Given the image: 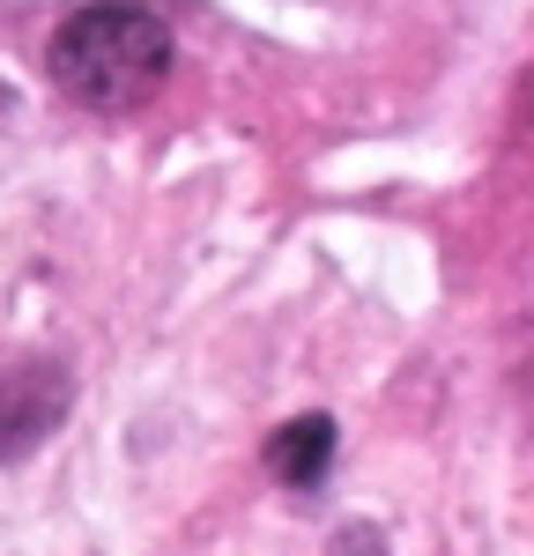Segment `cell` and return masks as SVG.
<instances>
[{
	"instance_id": "obj_1",
	"label": "cell",
	"mask_w": 534,
	"mask_h": 556,
	"mask_svg": "<svg viewBox=\"0 0 534 556\" xmlns=\"http://www.w3.org/2000/svg\"><path fill=\"white\" fill-rule=\"evenodd\" d=\"M52 89L82 112H134L171 75V23L141 0H89L52 30Z\"/></svg>"
},
{
	"instance_id": "obj_2",
	"label": "cell",
	"mask_w": 534,
	"mask_h": 556,
	"mask_svg": "<svg viewBox=\"0 0 534 556\" xmlns=\"http://www.w3.org/2000/svg\"><path fill=\"white\" fill-rule=\"evenodd\" d=\"M67 408H75V379H67L52 356L8 364V371H0V460L38 453L44 438L67 424Z\"/></svg>"
},
{
	"instance_id": "obj_3",
	"label": "cell",
	"mask_w": 534,
	"mask_h": 556,
	"mask_svg": "<svg viewBox=\"0 0 534 556\" xmlns=\"http://www.w3.org/2000/svg\"><path fill=\"white\" fill-rule=\"evenodd\" d=\"M334 416H297V424H282L275 438H267V475L282 482V490H297V497H312L319 482H327V468H334Z\"/></svg>"
},
{
	"instance_id": "obj_4",
	"label": "cell",
	"mask_w": 534,
	"mask_h": 556,
	"mask_svg": "<svg viewBox=\"0 0 534 556\" xmlns=\"http://www.w3.org/2000/svg\"><path fill=\"white\" fill-rule=\"evenodd\" d=\"M327 556H386V534H379L371 519H349V527H334Z\"/></svg>"
}]
</instances>
